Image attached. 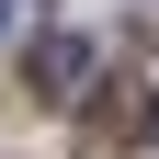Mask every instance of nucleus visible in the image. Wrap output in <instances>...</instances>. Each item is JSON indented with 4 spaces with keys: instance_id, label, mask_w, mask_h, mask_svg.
Here are the masks:
<instances>
[{
    "instance_id": "nucleus-1",
    "label": "nucleus",
    "mask_w": 159,
    "mask_h": 159,
    "mask_svg": "<svg viewBox=\"0 0 159 159\" xmlns=\"http://www.w3.org/2000/svg\"><path fill=\"white\" fill-rule=\"evenodd\" d=\"M148 125H159V102H148V80H125V68H114L102 91L80 102V148H91V159H114V148H136Z\"/></svg>"
},
{
    "instance_id": "nucleus-2",
    "label": "nucleus",
    "mask_w": 159,
    "mask_h": 159,
    "mask_svg": "<svg viewBox=\"0 0 159 159\" xmlns=\"http://www.w3.org/2000/svg\"><path fill=\"white\" fill-rule=\"evenodd\" d=\"M34 102H91V34H46L34 46Z\"/></svg>"
},
{
    "instance_id": "nucleus-3",
    "label": "nucleus",
    "mask_w": 159,
    "mask_h": 159,
    "mask_svg": "<svg viewBox=\"0 0 159 159\" xmlns=\"http://www.w3.org/2000/svg\"><path fill=\"white\" fill-rule=\"evenodd\" d=\"M0 34H11V0H0Z\"/></svg>"
}]
</instances>
